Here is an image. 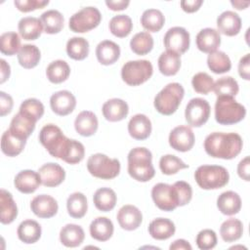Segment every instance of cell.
I'll list each match as a JSON object with an SVG mask.
<instances>
[{
	"label": "cell",
	"mask_w": 250,
	"mask_h": 250,
	"mask_svg": "<svg viewBox=\"0 0 250 250\" xmlns=\"http://www.w3.org/2000/svg\"><path fill=\"white\" fill-rule=\"evenodd\" d=\"M217 207L224 215H235L241 209V198L238 193L232 190L225 191L219 195L217 199Z\"/></svg>",
	"instance_id": "obj_27"
},
{
	"label": "cell",
	"mask_w": 250,
	"mask_h": 250,
	"mask_svg": "<svg viewBox=\"0 0 250 250\" xmlns=\"http://www.w3.org/2000/svg\"><path fill=\"white\" fill-rule=\"evenodd\" d=\"M194 179L202 189H218L229 180L228 170L220 165H201L194 172Z\"/></svg>",
	"instance_id": "obj_6"
},
{
	"label": "cell",
	"mask_w": 250,
	"mask_h": 250,
	"mask_svg": "<svg viewBox=\"0 0 250 250\" xmlns=\"http://www.w3.org/2000/svg\"><path fill=\"white\" fill-rule=\"evenodd\" d=\"M202 4V0H183L180 2L181 8L186 13H194L198 11Z\"/></svg>",
	"instance_id": "obj_58"
},
{
	"label": "cell",
	"mask_w": 250,
	"mask_h": 250,
	"mask_svg": "<svg viewBox=\"0 0 250 250\" xmlns=\"http://www.w3.org/2000/svg\"><path fill=\"white\" fill-rule=\"evenodd\" d=\"M207 65L212 72L222 74L230 70L231 62L226 53L222 51H215L208 55Z\"/></svg>",
	"instance_id": "obj_42"
},
{
	"label": "cell",
	"mask_w": 250,
	"mask_h": 250,
	"mask_svg": "<svg viewBox=\"0 0 250 250\" xmlns=\"http://www.w3.org/2000/svg\"><path fill=\"white\" fill-rule=\"evenodd\" d=\"M194 134L188 126H177L169 134L170 146L181 152L190 150L194 145Z\"/></svg>",
	"instance_id": "obj_13"
},
{
	"label": "cell",
	"mask_w": 250,
	"mask_h": 250,
	"mask_svg": "<svg viewBox=\"0 0 250 250\" xmlns=\"http://www.w3.org/2000/svg\"><path fill=\"white\" fill-rule=\"evenodd\" d=\"M21 47V39L18 33L10 31L0 36V51L3 55L14 56L19 53Z\"/></svg>",
	"instance_id": "obj_47"
},
{
	"label": "cell",
	"mask_w": 250,
	"mask_h": 250,
	"mask_svg": "<svg viewBox=\"0 0 250 250\" xmlns=\"http://www.w3.org/2000/svg\"><path fill=\"white\" fill-rule=\"evenodd\" d=\"M159 168L163 174L173 175L182 169L188 168V165L176 155L166 154L161 156L159 160Z\"/></svg>",
	"instance_id": "obj_49"
},
{
	"label": "cell",
	"mask_w": 250,
	"mask_h": 250,
	"mask_svg": "<svg viewBox=\"0 0 250 250\" xmlns=\"http://www.w3.org/2000/svg\"><path fill=\"white\" fill-rule=\"evenodd\" d=\"M20 35L24 40H36L43 31V25L40 19L34 17H25L21 19L18 24Z\"/></svg>",
	"instance_id": "obj_32"
},
{
	"label": "cell",
	"mask_w": 250,
	"mask_h": 250,
	"mask_svg": "<svg viewBox=\"0 0 250 250\" xmlns=\"http://www.w3.org/2000/svg\"><path fill=\"white\" fill-rule=\"evenodd\" d=\"M178 206H185L188 204L192 197V188L190 185L185 181H178L173 185Z\"/></svg>",
	"instance_id": "obj_52"
},
{
	"label": "cell",
	"mask_w": 250,
	"mask_h": 250,
	"mask_svg": "<svg viewBox=\"0 0 250 250\" xmlns=\"http://www.w3.org/2000/svg\"><path fill=\"white\" fill-rule=\"evenodd\" d=\"M84 155H85L84 146L80 142L70 139L68 147L66 149V152L62 160L68 164L74 165L82 161L84 158Z\"/></svg>",
	"instance_id": "obj_50"
},
{
	"label": "cell",
	"mask_w": 250,
	"mask_h": 250,
	"mask_svg": "<svg viewBox=\"0 0 250 250\" xmlns=\"http://www.w3.org/2000/svg\"><path fill=\"white\" fill-rule=\"evenodd\" d=\"M246 115L244 105L232 97H217L215 104V119L222 125H232L240 122Z\"/></svg>",
	"instance_id": "obj_4"
},
{
	"label": "cell",
	"mask_w": 250,
	"mask_h": 250,
	"mask_svg": "<svg viewBox=\"0 0 250 250\" xmlns=\"http://www.w3.org/2000/svg\"><path fill=\"white\" fill-rule=\"evenodd\" d=\"M131 50L140 56L148 54L153 48V38L147 31L136 33L130 41Z\"/></svg>",
	"instance_id": "obj_44"
},
{
	"label": "cell",
	"mask_w": 250,
	"mask_h": 250,
	"mask_svg": "<svg viewBox=\"0 0 250 250\" xmlns=\"http://www.w3.org/2000/svg\"><path fill=\"white\" fill-rule=\"evenodd\" d=\"M151 197L154 204L162 211L170 212L178 207V201L173 185L164 183L156 184L151 189Z\"/></svg>",
	"instance_id": "obj_11"
},
{
	"label": "cell",
	"mask_w": 250,
	"mask_h": 250,
	"mask_svg": "<svg viewBox=\"0 0 250 250\" xmlns=\"http://www.w3.org/2000/svg\"><path fill=\"white\" fill-rule=\"evenodd\" d=\"M181 67V55L166 51L163 52L158 58L159 71L165 76H173L178 73Z\"/></svg>",
	"instance_id": "obj_34"
},
{
	"label": "cell",
	"mask_w": 250,
	"mask_h": 250,
	"mask_svg": "<svg viewBox=\"0 0 250 250\" xmlns=\"http://www.w3.org/2000/svg\"><path fill=\"white\" fill-rule=\"evenodd\" d=\"M36 122L21 113L20 111L13 117L10 123L9 131L15 136L27 140V138L32 134L35 129Z\"/></svg>",
	"instance_id": "obj_26"
},
{
	"label": "cell",
	"mask_w": 250,
	"mask_h": 250,
	"mask_svg": "<svg viewBox=\"0 0 250 250\" xmlns=\"http://www.w3.org/2000/svg\"><path fill=\"white\" fill-rule=\"evenodd\" d=\"M195 242L197 247L201 250L212 249L217 245V234L213 229H202L198 232Z\"/></svg>",
	"instance_id": "obj_53"
},
{
	"label": "cell",
	"mask_w": 250,
	"mask_h": 250,
	"mask_svg": "<svg viewBox=\"0 0 250 250\" xmlns=\"http://www.w3.org/2000/svg\"><path fill=\"white\" fill-rule=\"evenodd\" d=\"M241 19L232 11L223 12L217 19L219 33L227 36L237 35L241 29Z\"/></svg>",
	"instance_id": "obj_22"
},
{
	"label": "cell",
	"mask_w": 250,
	"mask_h": 250,
	"mask_svg": "<svg viewBox=\"0 0 250 250\" xmlns=\"http://www.w3.org/2000/svg\"><path fill=\"white\" fill-rule=\"evenodd\" d=\"M102 21L101 12L96 7H84L73 14L68 21L71 31L76 33L88 32L96 28Z\"/></svg>",
	"instance_id": "obj_9"
},
{
	"label": "cell",
	"mask_w": 250,
	"mask_h": 250,
	"mask_svg": "<svg viewBox=\"0 0 250 250\" xmlns=\"http://www.w3.org/2000/svg\"><path fill=\"white\" fill-rule=\"evenodd\" d=\"M104 117L110 122H118L126 118L129 112L128 104L118 98L106 101L102 107Z\"/></svg>",
	"instance_id": "obj_19"
},
{
	"label": "cell",
	"mask_w": 250,
	"mask_h": 250,
	"mask_svg": "<svg viewBox=\"0 0 250 250\" xmlns=\"http://www.w3.org/2000/svg\"><path fill=\"white\" fill-rule=\"evenodd\" d=\"M230 4L237 10H243L246 9L249 5V2H243V1H231Z\"/></svg>",
	"instance_id": "obj_62"
},
{
	"label": "cell",
	"mask_w": 250,
	"mask_h": 250,
	"mask_svg": "<svg viewBox=\"0 0 250 250\" xmlns=\"http://www.w3.org/2000/svg\"><path fill=\"white\" fill-rule=\"evenodd\" d=\"M39 141L53 157L62 160L70 139L65 137L57 125L47 124L40 130Z\"/></svg>",
	"instance_id": "obj_3"
},
{
	"label": "cell",
	"mask_w": 250,
	"mask_h": 250,
	"mask_svg": "<svg viewBox=\"0 0 250 250\" xmlns=\"http://www.w3.org/2000/svg\"><path fill=\"white\" fill-rule=\"evenodd\" d=\"M128 173L138 182H148L155 175L152 154L146 147H135L128 153Z\"/></svg>",
	"instance_id": "obj_2"
},
{
	"label": "cell",
	"mask_w": 250,
	"mask_h": 250,
	"mask_svg": "<svg viewBox=\"0 0 250 250\" xmlns=\"http://www.w3.org/2000/svg\"><path fill=\"white\" fill-rule=\"evenodd\" d=\"M116 219L119 226L123 229L135 230L141 226L143 221V215L138 207L127 204L119 209Z\"/></svg>",
	"instance_id": "obj_17"
},
{
	"label": "cell",
	"mask_w": 250,
	"mask_h": 250,
	"mask_svg": "<svg viewBox=\"0 0 250 250\" xmlns=\"http://www.w3.org/2000/svg\"><path fill=\"white\" fill-rule=\"evenodd\" d=\"M191 85L196 93L207 95L213 90L214 80L206 72H198L193 75L191 79Z\"/></svg>",
	"instance_id": "obj_51"
},
{
	"label": "cell",
	"mask_w": 250,
	"mask_h": 250,
	"mask_svg": "<svg viewBox=\"0 0 250 250\" xmlns=\"http://www.w3.org/2000/svg\"><path fill=\"white\" fill-rule=\"evenodd\" d=\"M243 233V224L235 218L226 220L220 228V234L225 242H233L238 240Z\"/></svg>",
	"instance_id": "obj_40"
},
{
	"label": "cell",
	"mask_w": 250,
	"mask_h": 250,
	"mask_svg": "<svg viewBox=\"0 0 250 250\" xmlns=\"http://www.w3.org/2000/svg\"><path fill=\"white\" fill-rule=\"evenodd\" d=\"M88 172L99 179L111 180L120 172V162L116 158H109L103 153L92 154L87 160Z\"/></svg>",
	"instance_id": "obj_7"
},
{
	"label": "cell",
	"mask_w": 250,
	"mask_h": 250,
	"mask_svg": "<svg viewBox=\"0 0 250 250\" xmlns=\"http://www.w3.org/2000/svg\"><path fill=\"white\" fill-rule=\"evenodd\" d=\"M41 59V53L38 47L31 44H24L18 53L19 63L26 69L35 67Z\"/></svg>",
	"instance_id": "obj_37"
},
{
	"label": "cell",
	"mask_w": 250,
	"mask_h": 250,
	"mask_svg": "<svg viewBox=\"0 0 250 250\" xmlns=\"http://www.w3.org/2000/svg\"><path fill=\"white\" fill-rule=\"evenodd\" d=\"M132 28V20L127 15H117L109 21V30L116 37L124 38L128 36L131 33Z\"/></svg>",
	"instance_id": "obj_45"
},
{
	"label": "cell",
	"mask_w": 250,
	"mask_h": 250,
	"mask_svg": "<svg viewBox=\"0 0 250 250\" xmlns=\"http://www.w3.org/2000/svg\"><path fill=\"white\" fill-rule=\"evenodd\" d=\"M66 208L70 217L74 219L83 218L88 209L87 198L82 192H73L71 193L66 200Z\"/></svg>",
	"instance_id": "obj_39"
},
{
	"label": "cell",
	"mask_w": 250,
	"mask_h": 250,
	"mask_svg": "<svg viewBox=\"0 0 250 250\" xmlns=\"http://www.w3.org/2000/svg\"><path fill=\"white\" fill-rule=\"evenodd\" d=\"M43 30L48 34L59 33L62 27L64 19L58 10H48L40 16Z\"/></svg>",
	"instance_id": "obj_36"
},
{
	"label": "cell",
	"mask_w": 250,
	"mask_h": 250,
	"mask_svg": "<svg viewBox=\"0 0 250 250\" xmlns=\"http://www.w3.org/2000/svg\"><path fill=\"white\" fill-rule=\"evenodd\" d=\"M129 4H130L129 0H117V1L106 0L105 1V5L107 6V8L112 10V11L125 10L129 6Z\"/></svg>",
	"instance_id": "obj_59"
},
{
	"label": "cell",
	"mask_w": 250,
	"mask_h": 250,
	"mask_svg": "<svg viewBox=\"0 0 250 250\" xmlns=\"http://www.w3.org/2000/svg\"><path fill=\"white\" fill-rule=\"evenodd\" d=\"M0 73H1V78H0V83L3 84L6 80L9 79L10 73H11V67L9 63L6 62L5 60L1 59L0 60Z\"/></svg>",
	"instance_id": "obj_60"
},
{
	"label": "cell",
	"mask_w": 250,
	"mask_h": 250,
	"mask_svg": "<svg viewBox=\"0 0 250 250\" xmlns=\"http://www.w3.org/2000/svg\"><path fill=\"white\" fill-rule=\"evenodd\" d=\"M238 73L244 80L250 79V54L242 57L238 62Z\"/></svg>",
	"instance_id": "obj_56"
},
{
	"label": "cell",
	"mask_w": 250,
	"mask_h": 250,
	"mask_svg": "<svg viewBox=\"0 0 250 250\" xmlns=\"http://www.w3.org/2000/svg\"><path fill=\"white\" fill-rule=\"evenodd\" d=\"M30 209L39 218L49 219L54 217L59 209L57 200L48 194H39L30 202Z\"/></svg>",
	"instance_id": "obj_15"
},
{
	"label": "cell",
	"mask_w": 250,
	"mask_h": 250,
	"mask_svg": "<svg viewBox=\"0 0 250 250\" xmlns=\"http://www.w3.org/2000/svg\"><path fill=\"white\" fill-rule=\"evenodd\" d=\"M151 121L150 119L142 113L135 114L128 123L129 135L138 141H144L147 139L151 133Z\"/></svg>",
	"instance_id": "obj_21"
},
{
	"label": "cell",
	"mask_w": 250,
	"mask_h": 250,
	"mask_svg": "<svg viewBox=\"0 0 250 250\" xmlns=\"http://www.w3.org/2000/svg\"><path fill=\"white\" fill-rule=\"evenodd\" d=\"M189 33L182 26H174L167 30L164 35L166 51H172L179 55L186 53L189 47Z\"/></svg>",
	"instance_id": "obj_12"
},
{
	"label": "cell",
	"mask_w": 250,
	"mask_h": 250,
	"mask_svg": "<svg viewBox=\"0 0 250 250\" xmlns=\"http://www.w3.org/2000/svg\"><path fill=\"white\" fill-rule=\"evenodd\" d=\"M213 91L217 97L226 96V97H235L239 91L237 81L231 76H224L219 78L214 82Z\"/></svg>",
	"instance_id": "obj_46"
},
{
	"label": "cell",
	"mask_w": 250,
	"mask_h": 250,
	"mask_svg": "<svg viewBox=\"0 0 250 250\" xmlns=\"http://www.w3.org/2000/svg\"><path fill=\"white\" fill-rule=\"evenodd\" d=\"M50 105L56 114L65 116L74 110L76 106V99L74 95L67 90L58 91L51 96Z\"/></svg>",
	"instance_id": "obj_14"
},
{
	"label": "cell",
	"mask_w": 250,
	"mask_h": 250,
	"mask_svg": "<svg viewBox=\"0 0 250 250\" xmlns=\"http://www.w3.org/2000/svg\"><path fill=\"white\" fill-rule=\"evenodd\" d=\"M116 193L109 188H101L97 189L93 196L96 208L102 212L111 211L116 205Z\"/></svg>",
	"instance_id": "obj_35"
},
{
	"label": "cell",
	"mask_w": 250,
	"mask_h": 250,
	"mask_svg": "<svg viewBox=\"0 0 250 250\" xmlns=\"http://www.w3.org/2000/svg\"><path fill=\"white\" fill-rule=\"evenodd\" d=\"M185 95V90L180 83L167 84L154 98L155 109L163 115H171L178 109Z\"/></svg>",
	"instance_id": "obj_5"
},
{
	"label": "cell",
	"mask_w": 250,
	"mask_h": 250,
	"mask_svg": "<svg viewBox=\"0 0 250 250\" xmlns=\"http://www.w3.org/2000/svg\"><path fill=\"white\" fill-rule=\"evenodd\" d=\"M70 74V67L65 61L57 60L52 62L46 69V75L50 82L60 84L64 82Z\"/></svg>",
	"instance_id": "obj_38"
},
{
	"label": "cell",
	"mask_w": 250,
	"mask_h": 250,
	"mask_svg": "<svg viewBox=\"0 0 250 250\" xmlns=\"http://www.w3.org/2000/svg\"><path fill=\"white\" fill-rule=\"evenodd\" d=\"M170 250H191V245L185 239H177L169 246Z\"/></svg>",
	"instance_id": "obj_61"
},
{
	"label": "cell",
	"mask_w": 250,
	"mask_h": 250,
	"mask_svg": "<svg viewBox=\"0 0 250 250\" xmlns=\"http://www.w3.org/2000/svg\"><path fill=\"white\" fill-rule=\"evenodd\" d=\"M141 23L147 32H158L165 23V17L157 9H148L143 13Z\"/></svg>",
	"instance_id": "obj_41"
},
{
	"label": "cell",
	"mask_w": 250,
	"mask_h": 250,
	"mask_svg": "<svg viewBox=\"0 0 250 250\" xmlns=\"http://www.w3.org/2000/svg\"><path fill=\"white\" fill-rule=\"evenodd\" d=\"M84 238L83 229L75 224H67L60 231V240L65 247H77L84 241Z\"/></svg>",
	"instance_id": "obj_30"
},
{
	"label": "cell",
	"mask_w": 250,
	"mask_h": 250,
	"mask_svg": "<svg viewBox=\"0 0 250 250\" xmlns=\"http://www.w3.org/2000/svg\"><path fill=\"white\" fill-rule=\"evenodd\" d=\"M18 216V207L13 195L8 190H0V222L3 225H9L15 221Z\"/></svg>",
	"instance_id": "obj_25"
},
{
	"label": "cell",
	"mask_w": 250,
	"mask_h": 250,
	"mask_svg": "<svg viewBox=\"0 0 250 250\" xmlns=\"http://www.w3.org/2000/svg\"><path fill=\"white\" fill-rule=\"evenodd\" d=\"M211 107L209 103L202 98L191 99L185 110V117L188 125L192 127H201L210 116Z\"/></svg>",
	"instance_id": "obj_10"
},
{
	"label": "cell",
	"mask_w": 250,
	"mask_h": 250,
	"mask_svg": "<svg viewBox=\"0 0 250 250\" xmlns=\"http://www.w3.org/2000/svg\"><path fill=\"white\" fill-rule=\"evenodd\" d=\"M18 237L21 241L26 244H32L39 240L41 237V226L34 220L22 221L17 229Z\"/></svg>",
	"instance_id": "obj_31"
},
{
	"label": "cell",
	"mask_w": 250,
	"mask_h": 250,
	"mask_svg": "<svg viewBox=\"0 0 250 250\" xmlns=\"http://www.w3.org/2000/svg\"><path fill=\"white\" fill-rule=\"evenodd\" d=\"M67 56L75 61H82L89 55V42L83 37H72L66 43Z\"/></svg>",
	"instance_id": "obj_43"
},
{
	"label": "cell",
	"mask_w": 250,
	"mask_h": 250,
	"mask_svg": "<svg viewBox=\"0 0 250 250\" xmlns=\"http://www.w3.org/2000/svg\"><path fill=\"white\" fill-rule=\"evenodd\" d=\"M25 143L26 140L19 138L7 130L1 137V150L5 155L15 157L23 150Z\"/></svg>",
	"instance_id": "obj_33"
},
{
	"label": "cell",
	"mask_w": 250,
	"mask_h": 250,
	"mask_svg": "<svg viewBox=\"0 0 250 250\" xmlns=\"http://www.w3.org/2000/svg\"><path fill=\"white\" fill-rule=\"evenodd\" d=\"M14 105L13 99L5 92H0V115L3 117L12 111Z\"/></svg>",
	"instance_id": "obj_55"
},
{
	"label": "cell",
	"mask_w": 250,
	"mask_h": 250,
	"mask_svg": "<svg viewBox=\"0 0 250 250\" xmlns=\"http://www.w3.org/2000/svg\"><path fill=\"white\" fill-rule=\"evenodd\" d=\"M38 174L41 178V184L47 188H55L60 186L65 179V172L63 168L53 162L42 165Z\"/></svg>",
	"instance_id": "obj_16"
},
{
	"label": "cell",
	"mask_w": 250,
	"mask_h": 250,
	"mask_svg": "<svg viewBox=\"0 0 250 250\" xmlns=\"http://www.w3.org/2000/svg\"><path fill=\"white\" fill-rule=\"evenodd\" d=\"M98 126V118L96 114L90 110L81 111L74 120V128L76 132L83 137L93 136L97 132Z\"/></svg>",
	"instance_id": "obj_23"
},
{
	"label": "cell",
	"mask_w": 250,
	"mask_h": 250,
	"mask_svg": "<svg viewBox=\"0 0 250 250\" xmlns=\"http://www.w3.org/2000/svg\"><path fill=\"white\" fill-rule=\"evenodd\" d=\"M237 174L238 176L248 182L250 181V160L249 156H245L243 159H241L237 165Z\"/></svg>",
	"instance_id": "obj_57"
},
{
	"label": "cell",
	"mask_w": 250,
	"mask_h": 250,
	"mask_svg": "<svg viewBox=\"0 0 250 250\" xmlns=\"http://www.w3.org/2000/svg\"><path fill=\"white\" fill-rule=\"evenodd\" d=\"M44 105L43 104L34 98H29L24 100L20 106V112L29 117L33 121L37 122L44 114Z\"/></svg>",
	"instance_id": "obj_48"
},
{
	"label": "cell",
	"mask_w": 250,
	"mask_h": 250,
	"mask_svg": "<svg viewBox=\"0 0 250 250\" xmlns=\"http://www.w3.org/2000/svg\"><path fill=\"white\" fill-rule=\"evenodd\" d=\"M96 56L101 64H113L120 57V47L113 41L104 40L98 44Z\"/></svg>",
	"instance_id": "obj_24"
},
{
	"label": "cell",
	"mask_w": 250,
	"mask_h": 250,
	"mask_svg": "<svg viewBox=\"0 0 250 250\" xmlns=\"http://www.w3.org/2000/svg\"><path fill=\"white\" fill-rule=\"evenodd\" d=\"M196 46L199 51L211 54L220 47L221 35L217 29L206 27L201 29L196 35Z\"/></svg>",
	"instance_id": "obj_18"
},
{
	"label": "cell",
	"mask_w": 250,
	"mask_h": 250,
	"mask_svg": "<svg viewBox=\"0 0 250 250\" xmlns=\"http://www.w3.org/2000/svg\"><path fill=\"white\" fill-rule=\"evenodd\" d=\"M91 236L98 240L104 242L108 240L114 231L112 222L106 217H98L94 219L89 228Z\"/></svg>",
	"instance_id": "obj_29"
},
{
	"label": "cell",
	"mask_w": 250,
	"mask_h": 250,
	"mask_svg": "<svg viewBox=\"0 0 250 250\" xmlns=\"http://www.w3.org/2000/svg\"><path fill=\"white\" fill-rule=\"evenodd\" d=\"M15 6L19 11L28 13L37 9H42L49 4L48 0H15Z\"/></svg>",
	"instance_id": "obj_54"
},
{
	"label": "cell",
	"mask_w": 250,
	"mask_h": 250,
	"mask_svg": "<svg viewBox=\"0 0 250 250\" xmlns=\"http://www.w3.org/2000/svg\"><path fill=\"white\" fill-rule=\"evenodd\" d=\"M15 188L21 193H32L41 185V178L38 172L33 170H22L19 172L14 180Z\"/></svg>",
	"instance_id": "obj_20"
},
{
	"label": "cell",
	"mask_w": 250,
	"mask_h": 250,
	"mask_svg": "<svg viewBox=\"0 0 250 250\" xmlns=\"http://www.w3.org/2000/svg\"><path fill=\"white\" fill-rule=\"evenodd\" d=\"M152 73V64L147 60L129 61L121 68V78L129 86H139L145 83Z\"/></svg>",
	"instance_id": "obj_8"
},
{
	"label": "cell",
	"mask_w": 250,
	"mask_h": 250,
	"mask_svg": "<svg viewBox=\"0 0 250 250\" xmlns=\"http://www.w3.org/2000/svg\"><path fill=\"white\" fill-rule=\"evenodd\" d=\"M242 138L237 133L213 132L204 140L205 152L214 158L232 159L242 149Z\"/></svg>",
	"instance_id": "obj_1"
},
{
	"label": "cell",
	"mask_w": 250,
	"mask_h": 250,
	"mask_svg": "<svg viewBox=\"0 0 250 250\" xmlns=\"http://www.w3.org/2000/svg\"><path fill=\"white\" fill-rule=\"evenodd\" d=\"M176 231L175 224L166 218H156L150 222L148 232L156 240H165L174 235Z\"/></svg>",
	"instance_id": "obj_28"
}]
</instances>
